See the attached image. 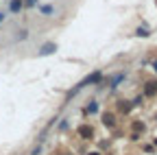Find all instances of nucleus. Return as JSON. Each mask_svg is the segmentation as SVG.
<instances>
[{"mask_svg": "<svg viewBox=\"0 0 157 155\" xmlns=\"http://www.w3.org/2000/svg\"><path fill=\"white\" fill-rule=\"evenodd\" d=\"M105 81V74H103V70H96V72H92V74H87L83 81H78L70 92H68V99L70 96H74V94H78L83 87H90V85H98V83H103Z\"/></svg>", "mask_w": 157, "mask_h": 155, "instance_id": "nucleus-1", "label": "nucleus"}, {"mask_svg": "<svg viewBox=\"0 0 157 155\" xmlns=\"http://www.w3.org/2000/svg\"><path fill=\"white\" fill-rule=\"evenodd\" d=\"M124 81H127V72H124V70H120V72H116L113 76H109V79H107V85H109V90H111V92H116V90L120 87Z\"/></svg>", "mask_w": 157, "mask_h": 155, "instance_id": "nucleus-2", "label": "nucleus"}, {"mask_svg": "<svg viewBox=\"0 0 157 155\" xmlns=\"http://www.w3.org/2000/svg\"><path fill=\"white\" fill-rule=\"evenodd\" d=\"M76 135H78V138H81V140H94V127L92 125H87V122H83V125H78L76 127Z\"/></svg>", "mask_w": 157, "mask_h": 155, "instance_id": "nucleus-3", "label": "nucleus"}, {"mask_svg": "<svg viewBox=\"0 0 157 155\" xmlns=\"http://www.w3.org/2000/svg\"><path fill=\"white\" fill-rule=\"evenodd\" d=\"M101 122H103V127H107L109 131L116 129V114H113V111H103V114H101Z\"/></svg>", "mask_w": 157, "mask_h": 155, "instance_id": "nucleus-4", "label": "nucleus"}, {"mask_svg": "<svg viewBox=\"0 0 157 155\" xmlns=\"http://www.w3.org/2000/svg\"><path fill=\"white\" fill-rule=\"evenodd\" d=\"M22 11H24V0H9V7H7L9 15H20Z\"/></svg>", "mask_w": 157, "mask_h": 155, "instance_id": "nucleus-5", "label": "nucleus"}, {"mask_svg": "<svg viewBox=\"0 0 157 155\" xmlns=\"http://www.w3.org/2000/svg\"><path fill=\"white\" fill-rule=\"evenodd\" d=\"M57 48H59V46H57L55 42H46L42 48L37 50V57H48V55H55V52H57Z\"/></svg>", "mask_w": 157, "mask_h": 155, "instance_id": "nucleus-6", "label": "nucleus"}, {"mask_svg": "<svg viewBox=\"0 0 157 155\" xmlns=\"http://www.w3.org/2000/svg\"><path fill=\"white\" fill-rule=\"evenodd\" d=\"M142 96H144V99H153V96H157V79H153V81H148L144 85Z\"/></svg>", "mask_w": 157, "mask_h": 155, "instance_id": "nucleus-7", "label": "nucleus"}, {"mask_svg": "<svg viewBox=\"0 0 157 155\" xmlns=\"http://www.w3.org/2000/svg\"><path fill=\"white\" fill-rule=\"evenodd\" d=\"M96 114H101V103H98V101H90L83 107V116H96Z\"/></svg>", "mask_w": 157, "mask_h": 155, "instance_id": "nucleus-8", "label": "nucleus"}, {"mask_svg": "<svg viewBox=\"0 0 157 155\" xmlns=\"http://www.w3.org/2000/svg\"><path fill=\"white\" fill-rule=\"evenodd\" d=\"M37 11H39V15H44V17H52L57 13L55 5H37Z\"/></svg>", "mask_w": 157, "mask_h": 155, "instance_id": "nucleus-9", "label": "nucleus"}, {"mask_svg": "<svg viewBox=\"0 0 157 155\" xmlns=\"http://www.w3.org/2000/svg\"><path fill=\"white\" fill-rule=\"evenodd\" d=\"M29 37H31V31H29V29H17V31H15V35H13V40H15V42H20V44H24Z\"/></svg>", "mask_w": 157, "mask_h": 155, "instance_id": "nucleus-10", "label": "nucleus"}, {"mask_svg": "<svg viewBox=\"0 0 157 155\" xmlns=\"http://www.w3.org/2000/svg\"><path fill=\"white\" fill-rule=\"evenodd\" d=\"M131 109H133L131 101H118V111L120 114H131Z\"/></svg>", "mask_w": 157, "mask_h": 155, "instance_id": "nucleus-11", "label": "nucleus"}, {"mask_svg": "<svg viewBox=\"0 0 157 155\" xmlns=\"http://www.w3.org/2000/svg\"><path fill=\"white\" fill-rule=\"evenodd\" d=\"M135 35H137V37H151V29H148L146 24H140V26L135 29Z\"/></svg>", "mask_w": 157, "mask_h": 155, "instance_id": "nucleus-12", "label": "nucleus"}, {"mask_svg": "<svg viewBox=\"0 0 157 155\" xmlns=\"http://www.w3.org/2000/svg\"><path fill=\"white\" fill-rule=\"evenodd\" d=\"M131 129H133V133H144L146 125H144V122H140V120H135V122L131 125Z\"/></svg>", "mask_w": 157, "mask_h": 155, "instance_id": "nucleus-13", "label": "nucleus"}, {"mask_svg": "<svg viewBox=\"0 0 157 155\" xmlns=\"http://www.w3.org/2000/svg\"><path fill=\"white\" fill-rule=\"evenodd\" d=\"M142 103H144V96H142V94H140V96H135V99L131 101V105H133V107H140Z\"/></svg>", "mask_w": 157, "mask_h": 155, "instance_id": "nucleus-14", "label": "nucleus"}, {"mask_svg": "<svg viewBox=\"0 0 157 155\" xmlns=\"http://www.w3.org/2000/svg\"><path fill=\"white\" fill-rule=\"evenodd\" d=\"M37 2L39 0H24V9H33V7H37Z\"/></svg>", "mask_w": 157, "mask_h": 155, "instance_id": "nucleus-15", "label": "nucleus"}, {"mask_svg": "<svg viewBox=\"0 0 157 155\" xmlns=\"http://www.w3.org/2000/svg\"><path fill=\"white\" fill-rule=\"evenodd\" d=\"M29 155H42V144H37V146H33Z\"/></svg>", "mask_w": 157, "mask_h": 155, "instance_id": "nucleus-16", "label": "nucleus"}, {"mask_svg": "<svg viewBox=\"0 0 157 155\" xmlns=\"http://www.w3.org/2000/svg\"><path fill=\"white\" fill-rule=\"evenodd\" d=\"M7 17H9V13H7V11H0V26L7 22Z\"/></svg>", "mask_w": 157, "mask_h": 155, "instance_id": "nucleus-17", "label": "nucleus"}, {"mask_svg": "<svg viewBox=\"0 0 157 155\" xmlns=\"http://www.w3.org/2000/svg\"><path fill=\"white\" fill-rule=\"evenodd\" d=\"M68 129V118H63L61 122H59V131H66Z\"/></svg>", "mask_w": 157, "mask_h": 155, "instance_id": "nucleus-18", "label": "nucleus"}, {"mask_svg": "<svg viewBox=\"0 0 157 155\" xmlns=\"http://www.w3.org/2000/svg\"><path fill=\"white\" fill-rule=\"evenodd\" d=\"M140 138H142V133H131V140H133V142H137Z\"/></svg>", "mask_w": 157, "mask_h": 155, "instance_id": "nucleus-19", "label": "nucleus"}, {"mask_svg": "<svg viewBox=\"0 0 157 155\" xmlns=\"http://www.w3.org/2000/svg\"><path fill=\"white\" fill-rule=\"evenodd\" d=\"M151 68H153V70H155V72H157V59H155V61H153V64H151Z\"/></svg>", "mask_w": 157, "mask_h": 155, "instance_id": "nucleus-20", "label": "nucleus"}, {"mask_svg": "<svg viewBox=\"0 0 157 155\" xmlns=\"http://www.w3.org/2000/svg\"><path fill=\"white\" fill-rule=\"evenodd\" d=\"M87 155H103V153H98V151H90Z\"/></svg>", "mask_w": 157, "mask_h": 155, "instance_id": "nucleus-21", "label": "nucleus"}, {"mask_svg": "<svg viewBox=\"0 0 157 155\" xmlns=\"http://www.w3.org/2000/svg\"><path fill=\"white\" fill-rule=\"evenodd\" d=\"M153 144H155V146H157V138H155V140H153Z\"/></svg>", "mask_w": 157, "mask_h": 155, "instance_id": "nucleus-22", "label": "nucleus"}, {"mask_svg": "<svg viewBox=\"0 0 157 155\" xmlns=\"http://www.w3.org/2000/svg\"><path fill=\"white\" fill-rule=\"evenodd\" d=\"M155 5H157V0H155Z\"/></svg>", "mask_w": 157, "mask_h": 155, "instance_id": "nucleus-23", "label": "nucleus"}]
</instances>
